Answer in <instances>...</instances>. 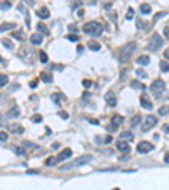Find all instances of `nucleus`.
<instances>
[{
    "instance_id": "f257e3e1",
    "label": "nucleus",
    "mask_w": 169,
    "mask_h": 190,
    "mask_svg": "<svg viewBox=\"0 0 169 190\" xmlns=\"http://www.w3.org/2000/svg\"><path fill=\"white\" fill-rule=\"evenodd\" d=\"M83 32L88 34V36H100L103 32V26L100 24L98 20H90L86 24H83Z\"/></svg>"
},
{
    "instance_id": "f03ea898",
    "label": "nucleus",
    "mask_w": 169,
    "mask_h": 190,
    "mask_svg": "<svg viewBox=\"0 0 169 190\" xmlns=\"http://www.w3.org/2000/svg\"><path fill=\"white\" fill-rule=\"evenodd\" d=\"M137 49V42H127L122 51H120V61H127L130 60V56H134V53Z\"/></svg>"
},
{
    "instance_id": "7ed1b4c3",
    "label": "nucleus",
    "mask_w": 169,
    "mask_h": 190,
    "mask_svg": "<svg viewBox=\"0 0 169 190\" xmlns=\"http://www.w3.org/2000/svg\"><path fill=\"white\" fill-rule=\"evenodd\" d=\"M91 160H93V156H91V155H83V156H80V158H76L73 163H70V165H63V166H61V170L76 168V166H81V165H85V163H90Z\"/></svg>"
},
{
    "instance_id": "20e7f679",
    "label": "nucleus",
    "mask_w": 169,
    "mask_h": 190,
    "mask_svg": "<svg viewBox=\"0 0 169 190\" xmlns=\"http://www.w3.org/2000/svg\"><path fill=\"white\" fill-rule=\"evenodd\" d=\"M166 90V81L164 80H154L150 83V92L156 95V97H161Z\"/></svg>"
},
{
    "instance_id": "39448f33",
    "label": "nucleus",
    "mask_w": 169,
    "mask_h": 190,
    "mask_svg": "<svg viewBox=\"0 0 169 190\" xmlns=\"http://www.w3.org/2000/svg\"><path fill=\"white\" fill-rule=\"evenodd\" d=\"M161 44H162V38L156 32V34L150 36L149 42H147V49H149V51H157L161 48Z\"/></svg>"
},
{
    "instance_id": "423d86ee",
    "label": "nucleus",
    "mask_w": 169,
    "mask_h": 190,
    "mask_svg": "<svg viewBox=\"0 0 169 190\" xmlns=\"http://www.w3.org/2000/svg\"><path fill=\"white\" fill-rule=\"evenodd\" d=\"M156 124H157V117L156 116H152L149 114L146 119H144V124H142V131H149L152 127H156Z\"/></svg>"
},
{
    "instance_id": "0eeeda50",
    "label": "nucleus",
    "mask_w": 169,
    "mask_h": 190,
    "mask_svg": "<svg viewBox=\"0 0 169 190\" xmlns=\"http://www.w3.org/2000/svg\"><path fill=\"white\" fill-rule=\"evenodd\" d=\"M152 150H154V144H150L149 141H140L137 144V153H140V155H147Z\"/></svg>"
},
{
    "instance_id": "6e6552de",
    "label": "nucleus",
    "mask_w": 169,
    "mask_h": 190,
    "mask_svg": "<svg viewBox=\"0 0 169 190\" xmlns=\"http://www.w3.org/2000/svg\"><path fill=\"white\" fill-rule=\"evenodd\" d=\"M71 156H73V151H71L70 148H66V150H63V151H61V153H59V155L56 156V161L59 163V161H64V160H68V158H71Z\"/></svg>"
},
{
    "instance_id": "1a4fd4ad",
    "label": "nucleus",
    "mask_w": 169,
    "mask_h": 190,
    "mask_svg": "<svg viewBox=\"0 0 169 190\" xmlns=\"http://www.w3.org/2000/svg\"><path fill=\"white\" fill-rule=\"evenodd\" d=\"M105 100H107V104H108L110 107H115V105H117V99H115L113 92H107V93H105Z\"/></svg>"
},
{
    "instance_id": "9d476101",
    "label": "nucleus",
    "mask_w": 169,
    "mask_h": 190,
    "mask_svg": "<svg viewBox=\"0 0 169 190\" xmlns=\"http://www.w3.org/2000/svg\"><path fill=\"white\" fill-rule=\"evenodd\" d=\"M10 29H17V24L15 22H3V24H0V32H5V31H10Z\"/></svg>"
},
{
    "instance_id": "9b49d317",
    "label": "nucleus",
    "mask_w": 169,
    "mask_h": 190,
    "mask_svg": "<svg viewBox=\"0 0 169 190\" xmlns=\"http://www.w3.org/2000/svg\"><path fill=\"white\" fill-rule=\"evenodd\" d=\"M37 17H39V19H48V17H49V9H48V7L37 9Z\"/></svg>"
},
{
    "instance_id": "f8f14e48",
    "label": "nucleus",
    "mask_w": 169,
    "mask_h": 190,
    "mask_svg": "<svg viewBox=\"0 0 169 190\" xmlns=\"http://www.w3.org/2000/svg\"><path fill=\"white\" fill-rule=\"evenodd\" d=\"M42 39H44V38H42V34H39V32H36V34L30 36V42L36 44V46H39L41 42H42Z\"/></svg>"
},
{
    "instance_id": "ddd939ff",
    "label": "nucleus",
    "mask_w": 169,
    "mask_h": 190,
    "mask_svg": "<svg viewBox=\"0 0 169 190\" xmlns=\"http://www.w3.org/2000/svg\"><path fill=\"white\" fill-rule=\"evenodd\" d=\"M140 105H142L144 109H147V110L152 109V102H150V100L147 99L146 95H142V97H140Z\"/></svg>"
},
{
    "instance_id": "4468645a",
    "label": "nucleus",
    "mask_w": 169,
    "mask_h": 190,
    "mask_svg": "<svg viewBox=\"0 0 169 190\" xmlns=\"http://www.w3.org/2000/svg\"><path fill=\"white\" fill-rule=\"evenodd\" d=\"M122 122H123V117H122V116H119V114H115V116H112V126H113L115 129L119 127V126H120V124H122Z\"/></svg>"
},
{
    "instance_id": "2eb2a0df",
    "label": "nucleus",
    "mask_w": 169,
    "mask_h": 190,
    "mask_svg": "<svg viewBox=\"0 0 169 190\" xmlns=\"http://www.w3.org/2000/svg\"><path fill=\"white\" fill-rule=\"evenodd\" d=\"M117 148H119V151H122V153H129V151H130V144H129V143H125V141H119Z\"/></svg>"
},
{
    "instance_id": "dca6fc26",
    "label": "nucleus",
    "mask_w": 169,
    "mask_h": 190,
    "mask_svg": "<svg viewBox=\"0 0 169 190\" xmlns=\"http://www.w3.org/2000/svg\"><path fill=\"white\" fill-rule=\"evenodd\" d=\"M120 138H122L120 141H125V143H129V141H132V139H134V134H132V131H123Z\"/></svg>"
},
{
    "instance_id": "f3484780",
    "label": "nucleus",
    "mask_w": 169,
    "mask_h": 190,
    "mask_svg": "<svg viewBox=\"0 0 169 190\" xmlns=\"http://www.w3.org/2000/svg\"><path fill=\"white\" fill-rule=\"evenodd\" d=\"M139 10L144 14V15H149L150 12H152V9H150L149 3H140V5H139Z\"/></svg>"
},
{
    "instance_id": "a211bd4d",
    "label": "nucleus",
    "mask_w": 169,
    "mask_h": 190,
    "mask_svg": "<svg viewBox=\"0 0 169 190\" xmlns=\"http://www.w3.org/2000/svg\"><path fill=\"white\" fill-rule=\"evenodd\" d=\"M9 131H10V132L22 134V132H24V127H22V126H17V124H10V126H9Z\"/></svg>"
},
{
    "instance_id": "6ab92c4d",
    "label": "nucleus",
    "mask_w": 169,
    "mask_h": 190,
    "mask_svg": "<svg viewBox=\"0 0 169 190\" xmlns=\"http://www.w3.org/2000/svg\"><path fill=\"white\" fill-rule=\"evenodd\" d=\"M41 80L44 81V83H51L52 81V75H51L49 71H44V73H41Z\"/></svg>"
},
{
    "instance_id": "aec40b11",
    "label": "nucleus",
    "mask_w": 169,
    "mask_h": 190,
    "mask_svg": "<svg viewBox=\"0 0 169 190\" xmlns=\"http://www.w3.org/2000/svg\"><path fill=\"white\" fill-rule=\"evenodd\" d=\"M149 61H150V58L147 54H142V56L137 58V63H139V65H149Z\"/></svg>"
},
{
    "instance_id": "412c9836",
    "label": "nucleus",
    "mask_w": 169,
    "mask_h": 190,
    "mask_svg": "<svg viewBox=\"0 0 169 190\" xmlns=\"http://www.w3.org/2000/svg\"><path fill=\"white\" fill-rule=\"evenodd\" d=\"M159 68H161V71L168 73V71H169V63H168L166 60H161V63H159Z\"/></svg>"
},
{
    "instance_id": "4be33fe9",
    "label": "nucleus",
    "mask_w": 169,
    "mask_h": 190,
    "mask_svg": "<svg viewBox=\"0 0 169 190\" xmlns=\"http://www.w3.org/2000/svg\"><path fill=\"white\" fill-rule=\"evenodd\" d=\"M88 48L91 51H98L100 49V42H97V41H90V42H88Z\"/></svg>"
},
{
    "instance_id": "5701e85b",
    "label": "nucleus",
    "mask_w": 169,
    "mask_h": 190,
    "mask_svg": "<svg viewBox=\"0 0 169 190\" xmlns=\"http://www.w3.org/2000/svg\"><path fill=\"white\" fill-rule=\"evenodd\" d=\"M9 117H19L20 116V110H19V107H14V109H10V112L7 114Z\"/></svg>"
},
{
    "instance_id": "b1692460",
    "label": "nucleus",
    "mask_w": 169,
    "mask_h": 190,
    "mask_svg": "<svg viewBox=\"0 0 169 190\" xmlns=\"http://www.w3.org/2000/svg\"><path fill=\"white\" fill-rule=\"evenodd\" d=\"M130 87H132V88H140V90H144V88H146V85H142V83L137 81V80L132 81V83H130Z\"/></svg>"
},
{
    "instance_id": "393cba45",
    "label": "nucleus",
    "mask_w": 169,
    "mask_h": 190,
    "mask_svg": "<svg viewBox=\"0 0 169 190\" xmlns=\"http://www.w3.org/2000/svg\"><path fill=\"white\" fill-rule=\"evenodd\" d=\"M64 100V97L61 95V93H52V102H56V104H61Z\"/></svg>"
},
{
    "instance_id": "a878e982",
    "label": "nucleus",
    "mask_w": 169,
    "mask_h": 190,
    "mask_svg": "<svg viewBox=\"0 0 169 190\" xmlns=\"http://www.w3.org/2000/svg\"><path fill=\"white\" fill-rule=\"evenodd\" d=\"M37 29H39V34H49V31H48V27L44 26V24H37Z\"/></svg>"
},
{
    "instance_id": "bb28decb",
    "label": "nucleus",
    "mask_w": 169,
    "mask_h": 190,
    "mask_svg": "<svg viewBox=\"0 0 169 190\" xmlns=\"http://www.w3.org/2000/svg\"><path fill=\"white\" fill-rule=\"evenodd\" d=\"M157 112H159V116H168V114H169V107H168V105H162V107H159Z\"/></svg>"
},
{
    "instance_id": "cd10ccee",
    "label": "nucleus",
    "mask_w": 169,
    "mask_h": 190,
    "mask_svg": "<svg viewBox=\"0 0 169 190\" xmlns=\"http://www.w3.org/2000/svg\"><path fill=\"white\" fill-rule=\"evenodd\" d=\"M2 44H3L7 49H14V44H12V41L10 39H2Z\"/></svg>"
},
{
    "instance_id": "c85d7f7f",
    "label": "nucleus",
    "mask_w": 169,
    "mask_h": 190,
    "mask_svg": "<svg viewBox=\"0 0 169 190\" xmlns=\"http://www.w3.org/2000/svg\"><path fill=\"white\" fill-rule=\"evenodd\" d=\"M9 83V77L7 75H0V87H5Z\"/></svg>"
},
{
    "instance_id": "c756f323",
    "label": "nucleus",
    "mask_w": 169,
    "mask_h": 190,
    "mask_svg": "<svg viewBox=\"0 0 169 190\" xmlns=\"http://www.w3.org/2000/svg\"><path fill=\"white\" fill-rule=\"evenodd\" d=\"M37 56H39L41 63H48V60H49V58H48V54H46L44 51H41V53H39V54H37Z\"/></svg>"
},
{
    "instance_id": "7c9ffc66",
    "label": "nucleus",
    "mask_w": 169,
    "mask_h": 190,
    "mask_svg": "<svg viewBox=\"0 0 169 190\" xmlns=\"http://www.w3.org/2000/svg\"><path fill=\"white\" fill-rule=\"evenodd\" d=\"M10 7H12L10 2H0V9H2V10H9Z\"/></svg>"
},
{
    "instance_id": "2f4dec72",
    "label": "nucleus",
    "mask_w": 169,
    "mask_h": 190,
    "mask_svg": "<svg viewBox=\"0 0 169 190\" xmlns=\"http://www.w3.org/2000/svg\"><path fill=\"white\" fill-rule=\"evenodd\" d=\"M56 163H58V161H56V158H54V156H51V158H48V160H46V165H48V166H54Z\"/></svg>"
},
{
    "instance_id": "473e14b6",
    "label": "nucleus",
    "mask_w": 169,
    "mask_h": 190,
    "mask_svg": "<svg viewBox=\"0 0 169 190\" xmlns=\"http://www.w3.org/2000/svg\"><path fill=\"white\" fill-rule=\"evenodd\" d=\"M14 151H15V155H17V156H24V155H26V151L22 150V148H19V146H15Z\"/></svg>"
},
{
    "instance_id": "72a5a7b5",
    "label": "nucleus",
    "mask_w": 169,
    "mask_h": 190,
    "mask_svg": "<svg viewBox=\"0 0 169 190\" xmlns=\"http://www.w3.org/2000/svg\"><path fill=\"white\" fill-rule=\"evenodd\" d=\"M139 122H140V116H134V117H132V127H135Z\"/></svg>"
},
{
    "instance_id": "f704fd0d",
    "label": "nucleus",
    "mask_w": 169,
    "mask_h": 190,
    "mask_svg": "<svg viewBox=\"0 0 169 190\" xmlns=\"http://www.w3.org/2000/svg\"><path fill=\"white\" fill-rule=\"evenodd\" d=\"M32 122H42V116H39V114L32 116Z\"/></svg>"
},
{
    "instance_id": "c9c22d12",
    "label": "nucleus",
    "mask_w": 169,
    "mask_h": 190,
    "mask_svg": "<svg viewBox=\"0 0 169 190\" xmlns=\"http://www.w3.org/2000/svg\"><path fill=\"white\" fill-rule=\"evenodd\" d=\"M66 38H68L70 41H73V42H76V41H78V36H76V34H68Z\"/></svg>"
},
{
    "instance_id": "e433bc0d",
    "label": "nucleus",
    "mask_w": 169,
    "mask_h": 190,
    "mask_svg": "<svg viewBox=\"0 0 169 190\" xmlns=\"http://www.w3.org/2000/svg\"><path fill=\"white\" fill-rule=\"evenodd\" d=\"M0 141H7V132L5 131H0Z\"/></svg>"
},
{
    "instance_id": "4c0bfd02",
    "label": "nucleus",
    "mask_w": 169,
    "mask_h": 190,
    "mask_svg": "<svg viewBox=\"0 0 169 190\" xmlns=\"http://www.w3.org/2000/svg\"><path fill=\"white\" fill-rule=\"evenodd\" d=\"M137 75H139L140 78H146V77H147V73H146L144 70H137Z\"/></svg>"
},
{
    "instance_id": "58836bf2",
    "label": "nucleus",
    "mask_w": 169,
    "mask_h": 190,
    "mask_svg": "<svg viewBox=\"0 0 169 190\" xmlns=\"http://www.w3.org/2000/svg\"><path fill=\"white\" fill-rule=\"evenodd\" d=\"M134 17V9H129L127 10V19H132Z\"/></svg>"
},
{
    "instance_id": "ea45409f",
    "label": "nucleus",
    "mask_w": 169,
    "mask_h": 190,
    "mask_svg": "<svg viewBox=\"0 0 169 190\" xmlns=\"http://www.w3.org/2000/svg\"><path fill=\"white\" fill-rule=\"evenodd\" d=\"M83 87H85V88H90V87H91V81H90V80H83Z\"/></svg>"
},
{
    "instance_id": "a19ab883",
    "label": "nucleus",
    "mask_w": 169,
    "mask_h": 190,
    "mask_svg": "<svg viewBox=\"0 0 169 190\" xmlns=\"http://www.w3.org/2000/svg\"><path fill=\"white\" fill-rule=\"evenodd\" d=\"M162 15H166V12H159V14H156V17H154V20H159Z\"/></svg>"
},
{
    "instance_id": "79ce46f5",
    "label": "nucleus",
    "mask_w": 169,
    "mask_h": 190,
    "mask_svg": "<svg viewBox=\"0 0 169 190\" xmlns=\"http://www.w3.org/2000/svg\"><path fill=\"white\" fill-rule=\"evenodd\" d=\"M24 146H26V148H36L32 143H27V141H24Z\"/></svg>"
},
{
    "instance_id": "37998d69",
    "label": "nucleus",
    "mask_w": 169,
    "mask_h": 190,
    "mask_svg": "<svg viewBox=\"0 0 169 190\" xmlns=\"http://www.w3.org/2000/svg\"><path fill=\"white\" fill-rule=\"evenodd\" d=\"M29 85H30V88H36V87H37V80H32Z\"/></svg>"
},
{
    "instance_id": "c03bdc74",
    "label": "nucleus",
    "mask_w": 169,
    "mask_h": 190,
    "mask_svg": "<svg viewBox=\"0 0 169 190\" xmlns=\"http://www.w3.org/2000/svg\"><path fill=\"white\" fill-rule=\"evenodd\" d=\"M162 131H164V132H169V124H164V126H162Z\"/></svg>"
},
{
    "instance_id": "a18cd8bd",
    "label": "nucleus",
    "mask_w": 169,
    "mask_h": 190,
    "mask_svg": "<svg viewBox=\"0 0 169 190\" xmlns=\"http://www.w3.org/2000/svg\"><path fill=\"white\" fill-rule=\"evenodd\" d=\"M164 56H166V61L169 60V48H166V51H164Z\"/></svg>"
},
{
    "instance_id": "49530a36",
    "label": "nucleus",
    "mask_w": 169,
    "mask_h": 190,
    "mask_svg": "<svg viewBox=\"0 0 169 190\" xmlns=\"http://www.w3.org/2000/svg\"><path fill=\"white\" fill-rule=\"evenodd\" d=\"M103 141H105V143H112V136H110V134H108V136H107V138H105V139H103Z\"/></svg>"
},
{
    "instance_id": "de8ad7c7",
    "label": "nucleus",
    "mask_w": 169,
    "mask_h": 190,
    "mask_svg": "<svg viewBox=\"0 0 169 190\" xmlns=\"http://www.w3.org/2000/svg\"><path fill=\"white\" fill-rule=\"evenodd\" d=\"M164 36L169 39V27H166V29H164Z\"/></svg>"
},
{
    "instance_id": "09e8293b",
    "label": "nucleus",
    "mask_w": 169,
    "mask_h": 190,
    "mask_svg": "<svg viewBox=\"0 0 169 190\" xmlns=\"http://www.w3.org/2000/svg\"><path fill=\"white\" fill-rule=\"evenodd\" d=\"M59 116L63 117V119H68V114H64V112H59Z\"/></svg>"
},
{
    "instance_id": "8fccbe9b",
    "label": "nucleus",
    "mask_w": 169,
    "mask_h": 190,
    "mask_svg": "<svg viewBox=\"0 0 169 190\" xmlns=\"http://www.w3.org/2000/svg\"><path fill=\"white\" fill-rule=\"evenodd\" d=\"M164 161H166V163H169V153H166V155H164Z\"/></svg>"
},
{
    "instance_id": "3c124183",
    "label": "nucleus",
    "mask_w": 169,
    "mask_h": 190,
    "mask_svg": "<svg viewBox=\"0 0 169 190\" xmlns=\"http://www.w3.org/2000/svg\"><path fill=\"white\" fill-rule=\"evenodd\" d=\"M137 26H139L140 29H142V27H144V22H142V20H137Z\"/></svg>"
},
{
    "instance_id": "603ef678",
    "label": "nucleus",
    "mask_w": 169,
    "mask_h": 190,
    "mask_svg": "<svg viewBox=\"0 0 169 190\" xmlns=\"http://www.w3.org/2000/svg\"><path fill=\"white\" fill-rule=\"evenodd\" d=\"M70 31H71V32H76V31H78V29H76L74 26H70Z\"/></svg>"
},
{
    "instance_id": "864d4df0",
    "label": "nucleus",
    "mask_w": 169,
    "mask_h": 190,
    "mask_svg": "<svg viewBox=\"0 0 169 190\" xmlns=\"http://www.w3.org/2000/svg\"><path fill=\"white\" fill-rule=\"evenodd\" d=\"M113 190H119V189H113Z\"/></svg>"
}]
</instances>
